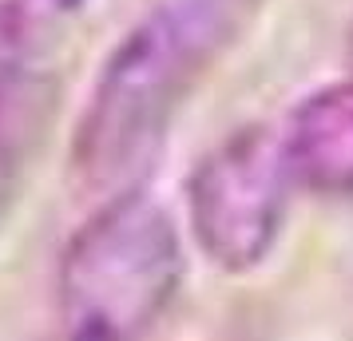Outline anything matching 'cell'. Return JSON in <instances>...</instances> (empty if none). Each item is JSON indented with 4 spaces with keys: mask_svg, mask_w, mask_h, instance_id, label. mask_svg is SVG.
I'll return each instance as SVG.
<instances>
[{
    "mask_svg": "<svg viewBox=\"0 0 353 341\" xmlns=\"http://www.w3.org/2000/svg\"><path fill=\"white\" fill-rule=\"evenodd\" d=\"M258 0H159L103 60L72 135V179L123 195L155 159L179 107L242 36Z\"/></svg>",
    "mask_w": 353,
    "mask_h": 341,
    "instance_id": "1",
    "label": "cell"
},
{
    "mask_svg": "<svg viewBox=\"0 0 353 341\" xmlns=\"http://www.w3.org/2000/svg\"><path fill=\"white\" fill-rule=\"evenodd\" d=\"M183 282L171 214L143 191L112 195L60 258V322L68 341H139Z\"/></svg>",
    "mask_w": 353,
    "mask_h": 341,
    "instance_id": "2",
    "label": "cell"
},
{
    "mask_svg": "<svg viewBox=\"0 0 353 341\" xmlns=\"http://www.w3.org/2000/svg\"><path fill=\"white\" fill-rule=\"evenodd\" d=\"M294 171L282 135L262 123L230 131L194 163L187 218L199 250L223 270H254L282 234Z\"/></svg>",
    "mask_w": 353,
    "mask_h": 341,
    "instance_id": "3",
    "label": "cell"
},
{
    "mask_svg": "<svg viewBox=\"0 0 353 341\" xmlns=\"http://www.w3.org/2000/svg\"><path fill=\"white\" fill-rule=\"evenodd\" d=\"M286 159L294 183L318 195H353V80L325 83L305 96L286 131Z\"/></svg>",
    "mask_w": 353,
    "mask_h": 341,
    "instance_id": "4",
    "label": "cell"
},
{
    "mask_svg": "<svg viewBox=\"0 0 353 341\" xmlns=\"http://www.w3.org/2000/svg\"><path fill=\"white\" fill-rule=\"evenodd\" d=\"M12 179V112H8V92L0 87V198L8 195Z\"/></svg>",
    "mask_w": 353,
    "mask_h": 341,
    "instance_id": "5",
    "label": "cell"
},
{
    "mask_svg": "<svg viewBox=\"0 0 353 341\" xmlns=\"http://www.w3.org/2000/svg\"><path fill=\"white\" fill-rule=\"evenodd\" d=\"M345 52H350V68H353V24H350V44H345Z\"/></svg>",
    "mask_w": 353,
    "mask_h": 341,
    "instance_id": "6",
    "label": "cell"
}]
</instances>
